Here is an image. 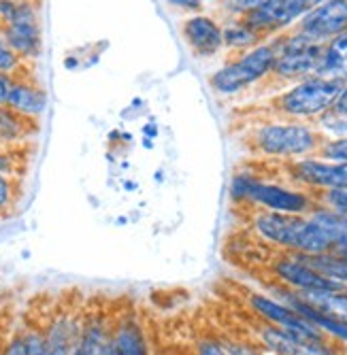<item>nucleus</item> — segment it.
Here are the masks:
<instances>
[{
  "label": "nucleus",
  "mask_w": 347,
  "mask_h": 355,
  "mask_svg": "<svg viewBox=\"0 0 347 355\" xmlns=\"http://www.w3.org/2000/svg\"><path fill=\"white\" fill-rule=\"evenodd\" d=\"M155 355H190L187 349H175V347H158Z\"/></svg>",
  "instance_id": "obj_36"
},
{
  "label": "nucleus",
  "mask_w": 347,
  "mask_h": 355,
  "mask_svg": "<svg viewBox=\"0 0 347 355\" xmlns=\"http://www.w3.org/2000/svg\"><path fill=\"white\" fill-rule=\"evenodd\" d=\"M22 196V183L15 177L0 173V215H7L15 209Z\"/></svg>",
  "instance_id": "obj_23"
},
{
  "label": "nucleus",
  "mask_w": 347,
  "mask_h": 355,
  "mask_svg": "<svg viewBox=\"0 0 347 355\" xmlns=\"http://www.w3.org/2000/svg\"><path fill=\"white\" fill-rule=\"evenodd\" d=\"M311 306L322 311L324 315L339 319L343 324H347V289H324V292H307L301 294Z\"/></svg>",
  "instance_id": "obj_20"
},
{
  "label": "nucleus",
  "mask_w": 347,
  "mask_h": 355,
  "mask_svg": "<svg viewBox=\"0 0 347 355\" xmlns=\"http://www.w3.org/2000/svg\"><path fill=\"white\" fill-rule=\"evenodd\" d=\"M247 306L249 311L258 317V321L281 330H288L292 334H298L303 338H322L324 334L311 326L307 319H303L298 313H294L288 304L273 298L266 292H251L247 296Z\"/></svg>",
  "instance_id": "obj_11"
},
{
  "label": "nucleus",
  "mask_w": 347,
  "mask_h": 355,
  "mask_svg": "<svg viewBox=\"0 0 347 355\" xmlns=\"http://www.w3.org/2000/svg\"><path fill=\"white\" fill-rule=\"evenodd\" d=\"M251 232L277 251L320 255L332 249L328 234L309 215H288L256 211L251 217Z\"/></svg>",
  "instance_id": "obj_1"
},
{
  "label": "nucleus",
  "mask_w": 347,
  "mask_h": 355,
  "mask_svg": "<svg viewBox=\"0 0 347 355\" xmlns=\"http://www.w3.org/2000/svg\"><path fill=\"white\" fill-rule=\"evenodd\" d=\"M335 113H341V115H347V83H343L337 101H335V107H332Z\"/></svg>",
  "instance_id": "obj_34"
},
{
  "label": "nucleus",
  "mask_w": 347,
  "mask_h": 355,
  "mask_svg": "<svg viewBox=\"0 0 347 355\" xmlns=\"http://www.w3.org/2000/svg\"><path fill=\"white\" fill-rule=\"evenodd\" d=\"M143 147L145 149H153V141L151 139H143Z\"/></svg>",
  "instance_id": "obj_39"
},
{
  "label": "nucleus",
  "mask_w": 347,
  "mask_h": 355,
  "mask_svg": "<svg viewBox=\"0 0 347 355\" xmlns=\"http://www.w3.org/2000/svg\"><path fill=\"white\" fill-rule=\"evenodd\" d=\"M315 202L332 209L337 213L347 215V187L343 189H326V191H318L315 193Z\"/></svg>",
  "instance_id": "obj_27"
},
{
  "label": "nucleus",
  "mask_w": 347,
  "mask_h": 355,
  "mask_svg": "<svg viewBox=\"0 0 347 355\" xmlns=\"http://www.w3.org/2000/svg\"><path fill=\"white\" fill-rule=\"evenodd\" d=\"M269 272L275 283L292 289L298 294L307 292H324V289H341L343 285L324 277L315 270L301 253H286L279 251L269 262Z\"/></svg>",
  "instance_id": "obj_9"
},
{
  "label": "nucleus",
  "mask_w": 347,
  "mask_h": 355,
  "mask_svg": "<svg viewBox=\"0 0 347 355\" xmlns=\"http://www.w3.org/2000/svg\"><path fill=\"white\" fill-rule=\"evenodd\" d=\"M11 85H13V77L0 73V107L7 105V96L11 92Z\"/></svg>",
  "instance_id": "obj_33"
},
{
  "label": "nucleus",
  "mask_w": 347,
  "mask_h": 355,
  "mask_svg": "<svg viewBox=\"0 0 347 355\" xmlns=\"http://www.w3.org/2000/svg\"><path fill=\"white\" fill-rule=\"evenodd\" d=\"M79 64H81V62H79V58H67V60H65V67H67L69 71L79 69Z\"/></svg>",
  "instance_id": "obj_37"
},
{
  "label": "nucleus",
  "mask_w": 347,
  "mask_h": 355,
  "mask_svg": "<svg viewBox=\"0 0 347 355\" xmlns=\"http://www.w3.org/2000/svg\"><path fill=\"white\" fill-rule=\"evenodd\" d=\"M266 355H347L345 345L332 338H303L288 330H281L269 324H258L256 340Z\"/></svg>",
  "instance_id": "obj_8"
},
{
  "label": "nucleus",
  "mask_w": 347,
  "mask_h": 355,
  "mask_svg": "<svg viewBox=\"0 0 347 355\" xmlns=\"http://www.w3.org/2000/svg\"><path fill=\"white\" fill-rule=\"evenodd\" d=\"M315 155L330 162H347V139H324Z\"/></svg>",
  "instance_id": "obj_29"
},
{
  "label": "nucleus",
  "mask_w": 347,
  "mask_h": 355,
  "mask_svg": "<svg viewBox=\"0 0 347 355\" xmlns=\"http://www.w3.org/2000/svg\"><path fill=\"white\" fill-rule=\"evenodd\" d=\"M141 132H143L145 139H151V141H153V139L158 137V125H155L153 121H145L143 128H141Z\"/></svg>",
  "instance_id": "obj_35"
},
{
  "label": "nucleus",
  "mask_w": 347,
  "mask_h": 355,
  "mask_svg": "<svg viewBox=\"0 0 347 355\" xmlns=\"http://www.w3.org/2000/svg\"><path fill=\"white\" fill-rule=\"evenodd\" d=\"M305 260L318 272L341 283L347 289V257H341L332 251H326L320 255H305Z\"/></svg>",
  "instance_id": "obj_21"
},
{
  "label": "nucleus",
  "mask_w": 347,
  "mask_h": 355,
  "mask_svg": "<svg viewBox=\"0 0 347 355\" xmlns=\"http://www.w3.org/2000/svg\"><path fill=\"white\" fill-rule=\"evenodd\" d=\"M313 43H328L347 30V0H326L309 9L294 28Z\"/></svg>",
  "instance_id": "obj_13"
},
{
  "label": "nucleus",
  "mask_w": 347,
  "mask_h": 355,
  "mask_svg": "<svg viewBox=\"0 0 347 355\" xmlns=\"http://www.w3.org/2000/svg\"><path fill=\"white\" fill-rule=\"evenodd\" d=\"M290 183L311 193L347 187V162H330L320 155H307L286 164Z\"/></svg>",
  "instance_id": "obj_10"
},
{
  "label": "nucleus",
  "mask_w": 347,
  "mask_h": 355,
  "mask_svg": "<svg viewBox=\"0 0 347 355\" xmlns=\"http://www.w3.org/2000/svg\"><path fill=\"white\" fill-rule=\"evenodd\" d=\"M113 328V315L101 306L83 311L71 355H105Z\"/></svg>",
  "instance_id": "obj_16"
},
{
  "label": "nucleus",
  "mask_w": 347,
  "mask_h": 355,
  "mask_svg": "<svg viewBox=\"0 0 347 355\" xmlns=\"http://www.w3.org/2000/svg\"><path fill=\"white\" fill-rule=\"evenodd\" d=\"M275 64V45L271 39L256 45L254 49L237 53L224 62L211 77L209 85L219 96H237L243 89L256 85L271 77Z\"/></svg>",
  "instance_id": "obj_5"
},
{
  "label": "nucleus",
  "mask_w": 347,
  "mask_h": 355,
  "mask_svg": "<svg viewBox=\"0 0 347 355\" xmlns=\"http://www.w3.org/2000/svg\"><path fill=\"white\" fill-rule=\"evenodd\" d=\"M341 87H343L341 81L322 75H311L307 79L290 83L286 89L275 96L273 98L275 113L281 115L283 119L315 123V119H320L324 113H328L335 107Z\"/></svg>",
  "instance_id": "obj_4"
},
{
  "label": "nucleus",
  "mask_w": 347,
  "mask_h": 355,
  "mask_svg": "<svg viewBox=\"0 0 347 355\" xmlns=\"http://www.w3.org/2000/svg\"><path fill=\"white\" fill-rule=\"evenodd\" d=\"M155 343L145 319L135 311L113 315L109 351L111 355H155Z\"/></svg>",
  "instance_id": "obj_12"
},
{
  "label": "nucleus",
  "mask_w": 347,
  "mask_h": 355,
  "mask_svg": "<svg viewBox=\"0 0 347 355\" xmlns=\"http://www.w3.org/2000/svg\"><path fill=\"white\" fill-rule=\"evenodd\" d=\"M0 355H30L24 328L13 330L9 336H5L3 340H0Z\"/></svg>",
  "instance_id": "obj_30"
},
{
  "label": "nucleus",
  "mask_w": 347,
  "mask_h": 355,
  "mask_svg": "<svg viewBox=\"0 0 347 355\" xmlns=\"http://www.w3.org/2000/svg\"><path fill=\"white\" fill-rule=\"evenodd\" d=\"M222 35H224V49H230L232 53L249 51L266 41L245 17H226L222 21Z\"/></svg>",
  "instance_id": "obj_18"
},
{
  "label": "nucleus",
  "mask_w": 347,
  "mask_h": 355,
  "mask_svg": "<svg viewBox=\"0 0 347 355\" xmlns=\"http://www.w3.org/2000/svg\"><path fill=\"white\" fill-rule=\"evenodd\" d=\"M275 45V64L271 77L283 83H296L311 75H318L322 45L313 43L296 30H288L283 35L271 39Z\"/></svg>",
  "instance_id": "obj_6"
},
{
  "label": "nucleus",
  "mask_w": 347,
  "mask_h": 355,
  "mask_svg": "<svg viewBox=\"0 0 347 355\" xmlns=\"http://www.w3.org/2000/svg\"><path fill=\"white\" fill-rule=\"evenodd\" d=\"M318 75L347 83V30L322 45Z\"/></svg>",
  "instance_id": "obj_19"
},
{
  "label": "nucleus",
  "mask_w": 347,
  "mask_h": 355,
  "mask_svg": "<svg viewBox=\"0 0 347 355\" xmlns=\"http://www.w3.org/2000/svg\"><path fill=\"white\" fill-rule=\"evenodd\" d=\"M273 0H224V15L226 17H243L251 11H258Z\"/></svg>",
  "instance_id": "obj_28"
},
{
  "label": "nucleus",
  "mask_w": 347,
  "mask_h": 355,
  "mask_svg": "<svg viewBox=\"0 0 347 355\" xmlns=\"http://www.w3.org/2000/svg\"><path fill=\"white\" fill-rule=\"evenodd\" d=\"M47 105H49L47 89L39 83V79L33 73L13 77V85L5 105L7 109L30 121H39L45 115Z\"/></svg>",
  "instance_id": "obj_17"
},
{
  "label": "nucleus",
  "mask_w": 347,
  "mask_h": 355,
  "mask_svg": "<svg viewBox=\"0 0 347 355\" xmlns=\"http://www.w3.org/2000/svg\"><path fill=\"white\" fill-rule=\"evenodd\" d=\"M301 3H303V5H305V9L309 11V9H313V7H318V5L326 3V0H301Z\"/></svg>",
  "instance_id": "obj_38"
},
{
  "label": "nucleus",
  "mask_w": 347,
  "mask_h": 355,
  "mask_svg": "<svg viewBox=\"0 0 347 355\" xmlns=\"http://www.w3.org/2000/svg\"><path fill=\"white\" fill-rule=\"evenodd\" d=\"M24 164H26L24 149H11V147L0 145V173L15 177V179H22Z\"/></svg>",
  "instance_id": "obj_25"
},
{
  "label": "nucleus",
  "mask_w": 347,
  "mask_h": 355,
  "mask_svg": "<svg viewBox=\"0 0 347 355\" xmlns=\"http://www.w3.org/2000/svg\"><path fill=\"white\" fill-rule=\"evenodd\" d=\"M0 35L26 64L37 62L43 53V30L35 0H19L13 17L0 28Z\"/></svg>",
  "instance_id": "obj_7"
},
{
  "label": "nucleus",
  "mask_w": 347,
  "mask_h": 355,
  "mask_svg": "<svg viewBox=\"0 0 347 355\" xmlns=\"http://www.w3.org/2000/svg\"><path fill=\"white\" fill-rule=\"evenodd\" d=\"M126 189H137V183H126Z\"/></svg>",
  "instance_id": "obj_41"
},
{
  "label": "nucleus",
  "mask_w": 347,
  "mask_h": 355,
  "mask_svg": "<svg viewBox=\"0 0 347 355\" xmlns=\"http://www.w3.org/2000/svg\"><path fill=\"white\" fill-rule=\"evenodd\" d=\"M307 13L301 0H273L258 11L243 15L264 39H273L283 32L294 30L301 17Z\"/></svg>",
  "instance_id": "obj_15"
},
{
  "label": "nucleus",
  "mask_w": 347,
  "mask_h": 355,
  "mask_svg": "<svg viewBox=\"0 0 347 355\" xmlns=\"http://www.w3.org/2000/svg\"><path fill=\"white\" fill-rule=\"evenodd\" d=\"M164 5L177 13H183V15L203 13V9H205L203 0H164Z\"/></svg>",
  "instance_id": "obj_32"
},
{
  "label": "nucleus",
  "mask_w": 347,
  "mask_h": 355,
  "mask_svg": "<svg viewBox=\"0 0 347 355\" xmlns=\"http://www.w3.org/2000/svg\"><path fill=\"white\" fill-rule=\"evenodd\" d=\"M230 198L239 205L288 215H309L318 205L315 193L294 183H275L251 173H237L230 181Z\"/></svg>",
  "instance_id": "obj_2"
},
{
  "label": "nucleus",
  "mask_w": 347,
  "mask_h": 355,
  "mask_svg": "<svg viewBox=\"0 0 347 355\" xmlns=\"http://www.w3.org/2000/svg\"><path fill=\"white\" fill-rule=\"evenodd\" d=\"M28 67H30V64H26V62L9 47V43L3 39V35H0V73L11 75V77H19V75L30 73Z\"/></svg>",
  "instance_id": "obj_24"
},
{
  "label": "nucleus",
  "mask_w": 347,
  "mask_h": 355,
  "mask_svg": "<svg viewBox=\"0 0 347 355\" xmlns=\"http://www.w3.org/2000/svg\"><path fill=\"white\" fill-rule=\"evenodd\" d=\"M228 355H266L254 340L245 338H222Z\"/></svg>",
  "instance_id": "obj_31"
},
{
  "label": "nucleus",
  "mask_w": 347,
  "mask_h": 355,
  "mask_svg": "<svg viewBox=\"0 0 347 355\" xmlns=\"http://www.w3.org/2000/svg\"><path fill=\"white\" fill-rule=\"evenodd\" d=\"M190 355H228L224 340L213 334H201L194 338V343L187 349Z\"/></svg>",
  "instance_id": "obj_26"
},
{
  "label": "nucleus",
  "mask_w": 347,
  "mask_h": 355,
  "mask_svg": "<svg viewBox=\"0 0 347 355\" xmlns=\"http://www.w3.org/2000/svg\"><path fill=\"white\" fill-rule=\"evenodd\" d=\"M179 32L196 58H213L224 49L222 21L205 11L185 15L179 24Z\"/></svg>",
  "instance_id": "obj_14"
},
{
  "label": "nucleus",
  "mask_w": 347,
  "mask_h": 355,
  "mask_svg": "<svg viewBox=\"0 0 347 355\" xmlns=\"http://www.w3.org/2000/svg\"><path fill=\"white\" fill-rule=\"evenodd\" d=\"M205 5H215V3H224V0H203Z\"/></svg>",
  "instance_id": "obj_40"
},
{
  "label": "nucleus",
  "mask_w": 347,
  "mask_h": 355,
  "mask_svg": "<svg viewBox=\"0 0 347 355\" xmlns=\"http://www.w3.org/2000/svg\"><path fill=\"white\" fill-rule=\"evenodd\" d=\"M315 128L324 139H347V115L335 113L332 109L315 119Z\"/></svg>",
  "instance_id": "obj_22"
},
{
  "label": "nucleus",
  "mask_w": 347,
  "mask_h": 355,
  "mask_svg": "<svg viewBox=\"0 0 347 355\" xmlns=\"http://www.w3.org/2000/svg\"><path fill=\"white\" fill-rule=\"evenodd\" d=\"M324 137L318 132L315 123L296 119L266 121L251 132V147L260 155L271 159H286V162L315 155Z\"/></svg>",
  "instance_id": "obj_3"
}]
</instances>
